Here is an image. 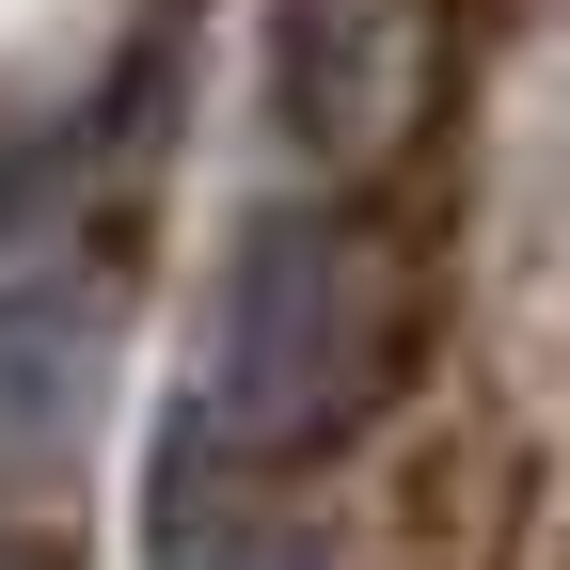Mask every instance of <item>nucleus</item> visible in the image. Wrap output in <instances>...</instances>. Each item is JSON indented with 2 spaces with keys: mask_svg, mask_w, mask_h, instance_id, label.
<instances>
[{
  "mask_svg": "<svg viewBox=\"0 0 570 570\" xmlns=\"http://www.w3.org/2000/svg\"><path fill=\"white\" fill-rule=\"evenodd\" d=\"M444 111V0H269V142L302 175H381Z\"/></svg>",
  "mask_w": 570,
  "mask_h": 570,
  "instance_id": "f03ea898",
  "label": "nucleus"
},
{
  "mask_svg": "<svg viewBox=\"0 0 570 570\" xmlns=\"http://www.w3.org/2000/svg\"><path fill=\"white\" fill-rule=\"evenodd\" d=\"M396 365H412V269L381 254V223L302 190V206H254L223 254L190 428L223 460H333L348 428H381Z\"/></svg>",
  "mask_w": 570,
  "mask_h": 570,
  "instance_id": "f257e3e1",
  "label": "nucleus"
},
{
  "mask_svg": "<svg viewBox=\"0 0 570 570\" xmlns=\"http://www.w3.org/2000/svg\"><path fill=\"white\" fill-rule=\"evenodd\" d=\"M111 428V302L17 285L0 302V491H63Z\"/></svg>",
  "mask_w": 570,
  "mask_h": 570,
  "instance_id": "7ed1b4c3",
  "label": "nucleus"
},
{
  "mask_svg": "<svg viewBox=\"0 0 570 570\" xmlns=\"http://www.w3.org/2000/svg\"><path fill=\"white\" fill-rule=\"evenodd\" d=\"M0 570H63V554H32V539H0Z\"/></svg>",
  "mask_w": 570,
  "mask_h": 570,
  "instance_id": "39448f33",
  "label": "nucleus"
},
{
  "mask_svg": "<svg viewBox=\"0 0 570 570\" xmlns=\"http://www.w3.org/2000/svg\"><path fill=\"white\" fill-rule=\"evenodd\" d=\"M190 570H317V539H223V554H190Z\"/></svg>",
  "mask_w": 570,
  "mask_h": 570,
  "instance_id": "20e7f679",
  "label": "nucleus"
}]
</instances>
